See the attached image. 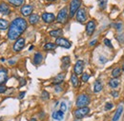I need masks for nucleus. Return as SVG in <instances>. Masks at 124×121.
<instances>
[{"mask_svg": "<svg viewBox=\"0 0 124 121\" xmlns=\"http://www.w3.org/2000/svg\"><path fill=\"white\" fill-rule=\"evenodd\" d=\"M28 27L27 21L22 17H17L12 21L9 30H8V38L10 40H16L19 36L25 31Z\"/></svg>", "mask_w": 124, "mask_h": 121, "instance_id": "nucleus-1", "label": "nucleus"}, {"mask_svg": "<svg viewBox=\"0 0 124 121\" xmlns=\"http://www.w3.org/2000/svg\"><path fill=\"white\" fill-rule=\"evenodd\" d=\"M90 96L88 94H85V93H82V94H79L78 96V99H77V106L78 108H82V107H87L90 104Z\"/></svg>", "mask_w": 124, "mask_h": 121, "instance_id": "nucleus-2", "label": "nucleus"}, {"mask_svg": "<svg viewBox=\"0 0 124 121\" xmlns=\"http://www.w3.org/2000/svg\"><path fill=\"white\" fill-rule=\"evenodd\" d=\"M89 113H90V109L88 107H82V108H78L74 112V115L76 118L81 119V118L85 117Z\"/></svg>", "mask_w": 124, "mask_h": 121, "instance_id": "nucleus-3", "label": "nucleus"}, {"mask_svg": "<svg viewBox=\"0 0 124 121\" xmlns=\"http://www.w3.org/2000/svg\"><path fill=\"white\" fill-rule=\"evenodd\" d=\"M81 5L80 0H72L70 3V17H74Z\"/></svg>", "mask_w": 124, "mask_h": 121, "instance_id": "nucleus-4", "label": "nucleus"}, {"mask_svg": "<svg viewBox=\"0 0 124 121\" xmlns=\"http://www.w3.org/2000/svg\"><path fill=\"white\" fill-rule=\"evenodd\" d=\"M68 19V10L66 7H64L63 9H61L57 15L56 17V21L58 23H65Z\"/></svg>", "mask_w": 124, "mask_h": 121, "instance_id": "nucleus-5", "label": "nucleus"}, {"mask_svg": "<svg viewBox=\"0 0 124 121\" xmlns=\"http://www.w3.org/2000/svg\"><path fill=\"white\" fill-rule=\"evenodd\" d=\"M55 45L60 46V47H63V48H66V49H70L72 44L66 38H64V37H58L55 40Z\"/></svg>", "mask_w": 124, "mask_h": 121, "instance_id": "nucleus-6", "label": "nucleus"}, {"mask_svg": "<svg viewBox=\"0 0 124 121\" xmlns=\"http://www.w3.org/2000/svg\"><path fill=\"white\" fill-rule=\"evenodd\" d=\"M25 46V39L24 38H18L16 39V43L14 44V51L15 52H20Z\"/></svg>", "mask_w": 124, "mask_h": 121, "instance_id": "nucleus-7", "label": "nucleus"}, {"mask_svg": "<svg viewBox=\"0 0 124 121\" xmlns=\"http://www.w3.org/2000/svg\"><path fill=\"white\" fill-rule=\"evenodd\" d=\"M87 19V15H86V12L84 9H79L77 13V20L80 23L85 22Z\"/></svg>", "mask_w": 124, "mask_h": 121, "instance_id": "nucleus-8", "label": "nucleus"}, {"mask_svg": "<svg viewBox=\"0 0 124 121\" xmlns=\"http://www.w3.org/2000/svg\"><path fill=\"white\" fill-rule=\"evenodd\" d=\"M83 68H84V63L82 60H78L76 65H75V68H74V71H75V74L77 76L79 75H82V72H83Z\"/></svg>", "mask_w": 124, "mask_h": 121, "instance_id": "nucleus-9", "label": "nucleus"}, {"mask_svg": "<svg viewBox=\"0 0 124 121\" xmlns=\"http://www.w3.org/2000/svg\"><path fill=\"white\" fill-rule=\"evenodd\" d=\"M42 19L46 23H52V22L54 21L55 16H54V14H52V13H44L42 15Z\"/></svg>", "mask_w": 124, "mask_h": 121, "instance_id": "nucleus-10", "label": "nucleus"}, {"mask_svg": "<svg viewBox=\"0 0 124 121\" xmlns=\"http://www.w3.org/2000/svg\"><path fill=\"white\" fill-rule=\"evenodd\" d=\"M95 30V23L94 21L91 20L87 23V26H86V32L88 35H92L93 33V31Z\"/></svg>", "mask_w": 124, "mask_h": 121, "instance_id": "nucleus-11", "label": "nucleus"}, {"mask_svg": "<svg viewBox=\"0 0 124 121\" xmlns=\"http://www.w3.org/2000/svg\"><path fill=\"white\" fill-rule=\"evenodd\" d=\"M32 10H33L32 6H31V5H25V6H23L21 8V14L24 16H29V15H31Z\"/></svg>", "mask_w": 124, "mask_h": 121, "instance_id": "nucleus-12", "label": "nucleus"}, {"mask_svg": "<svg viewBox=\"0 0 124 121\" xmlns=\"http://www.w3.org/2000/svg\"><path fill=\"white\" fill-rule=\"evenodd\" d=\"M8 79V72L6 69H0V86L3 85Z\"/></svg>", "mask_w": 124, "mask_h": 121, "instance_id": "nucleus-13", "label": "nucleus"}, {"mask_svg": "<svg viewBox=\"0 0 124 121\" xmlns=\"http://www.w3.org/2000/svg\"><path fill=\"white\" fill-rule=\"evenodd\" d=\"M123 109L124 108L122 105H120V106L117 108V110L116 111V113H115V114L113 116V121H117L120 118V116H121V114L123 113Z\"/></svg>", "mask_w": 124, "mask_h": 121, "instance_id": "nucleus-14", "label": "nucleus"}, {"mask_svg": "<svg viewBox=\"0 0 124 121\" xmlns=\"http://www.w3.org/2000/svg\"><path fill=\"white\" fill-rule=\"evenodd\" d=\"M10 7L4 3V2H1L0 3V13L3 14V15H9L10 14Z\"/></svg>", "mask_w": 124, "mask_h": 121, "instance_id": "nucleus-15", "label": "nucleus"}, {"mask_svg": "<svg viewBox=\"0 0 124 121\" xmlns=\"http://www.w3.org/2000/svg\"><path fill=\"white\" fill-rule=\"evenodd\" d=\"M53 118L54 120H57V121H61L63 118H64V113L61 112L60 110L59 111H56L53 113Z\"/></svg>", "mask_w": 124, "mask_h": 121, "instance_id": "nucleus-16", "label": "nucleus"}, {"mask_svg": "<svg viewBox=\"0 0 124 121\" xmlns=\"http://www.w3.org/2000/svg\"><path fill=\"white\" fill-rule=\"evenodd\" d=\"M64 79H65V74H59V75H57L54 78L53 82H54V84L58 85V84H60V83H62L64 81Z\"/></svg>", "mask_w": 124, "mask_h": 121, "instance_id": "nucleus-17", "label": "nucleus"}, {"mask_svg": "<svg viewBox=\"0 0 124 121\" xmlns=\"http://www.w3.org/2000/svg\"><path fill=\"white\" fill-rule=\"evenodd\" d=\"M42 60H43V55L41 53H36L34 54V57H33V63L38 65V64H40L42 62Z\"/></svg>", "mask_w": 124, "mask_h": 121, "instance_id": "nucleus-18", "label": "nucleus"}, {"mask_svg": "<svg viewBox=\"0 0 124 121\" xmlns=\"http://www.w3.org/2000/svg\"><path fill=\"white\" fill-rule=\"evenodd\" d=\"M71 82H72V84H73V86L75 88H78V86H79V80H78V76H77L76 74L72 75V76H71Z\"/></svg>", "mask_w": 124, "mask_h": 121, "instance_id": "nucleus-19", "label": "nucleus"}, {"mask_svg": "<svg viewBox=\"0 0 124 121\" xmlns=\"http://www.w3.org/2000/svg\"><path fill=\"white\" fill-rule=\"evenodd\" d=\"M62 34H63V31H62L61 29H58V30H54L50 31V35L53 36V37H56V38L60 37Z\"/></svg>", "mask_w": 124, "mask_h": 121, "instance_id": "nucleus-20", "label": "nucleus"}, {"mask_svg": "<svg viewBox=\"0 0 124 121\" xmlns=\"http://www.w3.org/2000/svg\"><path fill=\"white\" fill-rule=\"evenodd\" d=\"M38 20H39V16H38V15H35V14L31 15L30 17H29V22L31 23V25L36 24V23L38 22Z\"/></svg>", "mask_w": 124, "mask_h": 121, "instance_id": "nucleus-21", "label": "nucleus"}, {"mask_svg": "<svg viewBox=\"0 0 124 121\" xmlns=\"http://www.w3.org/2000/svg\"><path fill=\"white\" fill-rule=\"evenodd\" d=\"M9 28V22L5 19H2L0 18V30H5Z\"/></svg>", "mask_w": 124, "mask_h": 121, "instance_id": "nucleus-22", "label": "nucleus"}, {"mask_svg": "<svg viewBox=\"0 0 124 121\" xmlns=\"http://www.w3.org/2000/svg\"><path fill=\"white\" fill-rule=\"evenodd\" d=\"M102 88H103L102 83H101L99 80H97V81L94 83V86H93V91H94V92H99V91L102 90Z\"/></svg>", "mask_w": 124, "mask_h": 121, "instance_id": "nucleus-23", "label": "nucleus"}, {"mask_svg": "<svg viewBox=\"0 0 124 121\" xmlns=\"http://www.w3.org/2000/svg\"><path fill=\"white\" fill-rule=\"evenodd\" d=\"M121 72H122V69H121V68H116V69H114L113 72H112V76H113L114 78H117L118 76H120Z\"/></svg>", "mask_w": 124, "mask_h": 121, "instance_id": "nucleus-24", "label": "nucleus"}, {"mask_svg": "<svg viewBox=\"0 0 124 121\" xmlns=\"http://www.w3.org/2000/svg\"><path fill=\"white\" fill-rule=\"evenodd\" d=\"M70 65V57L65 56L62 58V69H67V67Z\"/></svg>", "mask_w": 124, "mask_h": 121, "instance_id": "nucleus-25", "label": "nucleus"}, {"mask_svg": "<svg viewBox=\"0 0 124 121\" xmlns=\"http://www.w3.org/2000/svg\"><path fill=\"white\" fill-rule=\"evenodd\" d=\"M118 85H119V81H118L116 78L111 79V80L109 81V86L112 87V88H116V87H118Z\"/></svg>", "mask_w": 124, "mask_h": 121, "instance_id": "nucleus-26", "label": "nucleus"}, {"mask_svg": "<svg viewBox=\"0 0 124 121\" xmlns=\"http://www.w3.org/2000/svg\"><path fill=\"white\" fill-rule=\"evenodd\" d=\"M9 2L12 5H14L16 7H18V6H21L24 3V0H9Z\"/></svg>", "mask_w": 124, "mask_h": 121, "instance_id": "nucleus-27", "label": "nucleus"}, {"mask_svg": "<svg viewBox=\"0 0 124 121\" xmlns=\"http://www.w3.org/2000/svg\"><path fill=\"white\" fill-rule=\"evenodd\" d=\"M55 47H56V45L54 44V43H47L46 45L44 46V50H46V51H49V50H54Z\"/></svg>", "mask_w": 124, "mask_h": 121, "instance_id": "nucleus-28", "label": "nucleus"}, {"mask_svg": "<svg viewBox=\"0 0 124 121\" xmlns=\"http://www.w3.org/2000/svg\"><path fill=\"white\" fill-rule=\"evenodd\" d=\"M41 98H42L43 100H48V99L50 98V94H49V92H48L47 91H42V93H41Z\"/></svg>", "mask_w": 124, "mask_h": 121, "instance_id": "nucleus-29", "label": "nucleus"}, {"mask_svg": "<svg viewBox=\"0 0 124 121\" xmlns=\"http://www.w3.org/2000/svg\"><path fill=\"white\" fill-rule=\"evenodd\" d=\"M89 78H90V76H89L87 73L83 74L82 76H81V79H82V81H83V82H87V81L89 80Z\"/></svg>", "mask_w": 124, "mask_h": 121, "instance_id": "nucleus-30", "label": "nucleus"}, {"mask_svg": "<svg viewBox=\"0 0 124 121\" xmlns=\"http://www.w3.org/2000/svg\"><path fill=\"white\" fill-rule=\"evenodd\" d=\"M60 111L63 112V113H65L67 111V106H66L65 102H61V104H60Z\"/></svg>", "mask_w": 124, "mask_h": 121, "instance_id": "nucleus-31", "label": "nucleus"}, {"mask_svg": "<svg viewBox=\"0 0 124 121\" xmlns=\"http://www.w3.org/2000/svg\"><path fill=\"white\" fill-rule=\"evenodd\" d=\"M106 2H107V0H99V7L101 9H104L106 6Z\"/></svg>", "mask_w": 124, "mask_h": 121, "instance_id": "nucleus-32", "label": "nucleus"}, {"mask_svg": "<svg viewBox=\"0 0 124 121\" xmlns=\"http://www.w3.org/2000/svg\"><path fill=\"white\" fill-rule=\"evenodd\" d=\"M113 106H114V105H113V103L108 102V103H106V104H105V108H104V109H105V111H109V110H111V109L113 108Z\"/></svg>", "mask_w": 124, "mask_h": 121, "instance_id": "nucleus-33", "label": "nucleus"}, {"mask_svg": "<svg viewBox=\"0 0 124 121\" xmlns=\"http://www.w3.org/2000/svg\"><path fill=\"white\" fill-rule=\"evenodd\" d=\"M104 44L107 46V47H109V48H112L113 46H112V43H111V41L109 40V39H104Z\"/></svg>", "mask_w": 124, "mask_h": 121, "instance_id": "nucleus-34", "label": "nucleus"}, {"mask_svg": "<svg viewBox=\"0 0 124 121\" xmlns=\"http://www.w3.org/2000/svg\"><path fill=\"white\" fill-rule=\"evenodd\" d=\"M6 91H7V87L1 85V86H0V93H3V92H5Z\"/></svg>", "mask_w": 124, "mask_h": 121, "instance_id": "nucleus-35", "label": "nucleus"}, {"mask_svg": "<svg viewBox=\"0 0 124 121\" xmlns=\"http://www.w3.org/2000/svg\"><path fill=\"white\" fill-rule=\"evenodd\" d=\"M26 94V92L25 91H22V92H20V94H19V96H18V98L19 99H22L23 97H24V95Z\"/></svg>", "mask_w": 124, "mask_h": 121, "instance_id": "nucleus-36", "label": "nucleus"}, {"mask_svg": "<svg viewBox=\"0 0 124 121\" xmlns=\"http://www.w3.org/2000/svg\"><path fill=\"white\" fill-rule=\"evenodd\" d=\"M111 94H112V95H113L114 97H117V95H118V92H117L116 91H113Z\"/></svg>", "mask_w": 124, "mask_h": 121, "instance_id": "nucleus-37", "label": "nucleus"}, {"mask_svg": "<svg viewBox=\"0 0 124 121\" xmlns=\"http://www.w3.org/2000/svg\"><path fill=\"white\" fill-rule=\"evenodd\" d=\"M119 36H121V38H120V37H117V39H118L121 43H123L124 42V34H121V35H119Z\"/></svg>", "mask_w": 124, "mask_h": 121, "instance_id": "nucleus-38", "label": "nucleus"}, {"mask_svg": "<svg viewBox=\"0 0 124 121\" xmlns=\"http://www.w3.org/2000/svg\"><path fill=\"white\" fill-rule=\"evenodd\" d=\"M116 29H117V30H119L120 29H121V27H122V24H121V23L119 22L118 24H116Z\"/></svg>", "mask_w": 124, "mask_h": 121, "instance_id": "nucleus-39", "label": "nucleus"}, {"mask_svg": "<svg viewBox=\"0 0 124 121\" xmlns=\"http://www.w3.org/2000/svg\"><path fill=\"white\" fill-rule=\"evenodd\" d=\"M97 43V40H93L92 42H90V46H94Z\"/></svg>", "mask_w": 124, "mask_h": 121, "instance_id": "nucleus-40", "label": "nucleus"}, {"mask_svg": "<svg viewBox=\"0 0 124 121\" xmlns=\"http://www.w3.org/2000/svg\"><path fill=\"white\" fill-rule=\"evenodd\" d=\"M106 61H107V59H106V58H104V57L100 56V62H101V63H105Z\"/></svg>", "mask_w": 124, "mask_h": 121, "instance_id": "nucleus-41", "label": "nucleus"}, {"mask_svg": "<svg viewBox=\"0 0 124 121\" xmlns=\"http://www.w3.org/2000/svg\"><path fill=\"white\" fill-rule=\"evenodd\" d=\"M62 91V88L59 87V86H56L55 87V91Z\"/></svg>", "mask_w": 124, "mask_h": 121, "instance_id": "nucleus-42", "label": "nucleus"}, {"mask_svg": "<svg viewBox=\"0 0 124 121\" xmlns=\"http://www.w3.org/2000/svg\"><path fill=\"white\" fill-rule=\"evenodd\" d=\"M25 82H26V81H25L24 79H22V80H21V84H20V86H24V85H25Z\"/></svg>", "mask_w": 124, "mask_h": 121, "instance_id": "nucleus-43", "label": "nucleus"}, {"mask_svg": "<svg viewBox=\"0 0 124 121\" xmlns=\"http://www.w3.org/2000/svg\"><path fill=\"white\" fill-rule=\"evenodd\" d=\"M9 63H10V65H11V64H15V63H16V62H15V61H9Z\"/></svg>", "mask_w": 124, "mask_h": 121, "instance_id": "nucleus-44", "label": "nucleus"}, {"mask_svg": "<svg viewBox=\"0 0 124 121\" xmlns=\"http://www.w3.org/2000/svg\"><path fill=\"white\" fill-rule=\"evenodd\" d=\"M30 121H37V120H36L35 118H31V120H30Z\"/></svg>", "mask_w": 124, "mask_h": 121, "instance_id": "nucleus-45", "label": "nucleus"}, {"mask_svg": "<svg viewBox=\"0 0 124 121\" xmlns=\"http://www.w3.org/2000/svg\"><path fill=\"white\" fill-rule=\"evenodd\" d=\"M121 69H122V71L124 72V63H123V65H122V68H121Z\"/></svg>", "mask_w": 124, "mask_h": 121, "instance_id": "nucleus-46", "label": "nucleus"}, {"mask_svg": "<svg viewBox=\"0 0 124 121\" xmlns=\"http://www.w3.org/2000/svg\"><path fill=\"white\" fill-rule=\"evenodd\" d=\"M48 1H54V0H48Z\"/></svg>", "mask_w": 124, "mask_h": 121, "instance_id": "nucleus-47", "label": "nucleus"}, {"mask_svg": "<svg viewBox=\"0 0 124 121\" xmlns=\"http://www.w3.org/2000/svg\"><path fill=\"white\" fill-rule=\"evenodd\" d=\"M0 121H1V118H0Z\"/></svg>", "mask_w": 124, "mask_h": 121, "instance_id": "nucleus-48", "label": "nucleus"}, {"mask_svg": "<svg viewBox=\"0 0 124 121\" xmlns=\"http://www.w3.org/2000/svg\"><path fill=\"white\" fill-rule=\"evenodd\" d=\"M64 1H66V0H64Z\"/></svg>", "mask_w": 124, "mask_h": 121, "instance_id": "nucleus-49", "label": "nucleus"}]
</instances>
